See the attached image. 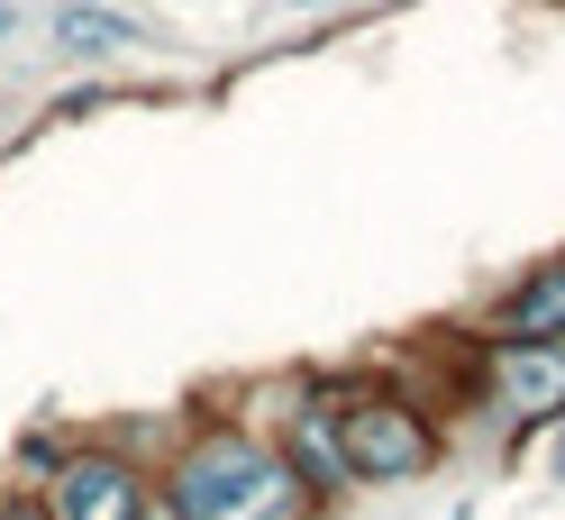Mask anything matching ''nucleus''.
Segmentation results:
<instances>
[{"label":"nucleus","mask_w":565,"mask_h":520,"mask_svg":"<svg viewBox=\"0 0 565 520\" xmlns=\"http://www.w3.org/2000/svg\"><path fill=\"white\" fill-rule=\"evenodd\" d=\"M173 520H292V466L246 429H210L164 484Z\"/></svg>","instance_id":"1"},{"label":"nucleus","mask_w":565,"mask_h":520,"mask_svg":"<svg viewBox=\"0 0 565 520\" xmlns=\"http://www.w3.org/2000/svg\"><path fill=\"white\" fill-rule=\"evenodd\" d=\"M338 466L356 484H411L438 466V429L411 402H356V411H338Z\"/></svg>","instance_id":"2"},{"label":"nucleus","mask_w":565,"mask_h":520,"mask_svg":"<svg viewBox=\"0 0 565 520\" xmlns=\"http://www.w3.org/2000/svg\"><path fill=\"white\" fill-rule=\"evenodd\" d=\"M46 511L55 520H147V475L128 457H64Z\"/></svg>","instance_id":"3"},{"label":"nucleus","mask_w":565,"mask_h":520,"mask_svg":"<svg viewBox=\"0 0 565 520\" xmlns=\"http://www.w3.org/2000/svg\"><path fill=\"white\" fill-rule=\"evenodd\" d=\"M502 338H511V347H547V338H565V265H539V274L511 293Z\"/></svg>","instance_id":"4"},{"label":"nucleus","mask_w":565,"mask_h":520,"mask_svg":"<svg viewBox=\"0 0 565 520\" xmlns=\"http://www.w3.org/2000/svg\"><path fill=\"white\" fill-rule=\"evenodd\" d=\"M55 46H74V55H119V46H147V28H137L128 10L74 0V10H55Z\"/></svg>","instance_id":"5"},{"label":"nucleus","mask_w":565,"mask_h":520,"mask_svg":"<svg viewBox=\"0 0 565 520\" xmlns=\"http://www.w3.org/2000/svg\"><path fill=\"white\" fill-rule=\"evenodd\" d=\"M511 402H556V365H547V347H511Z\"/></svg>","instance_id":"6"},{"label":"nucleus","mask_w":565,"mask_h":520,"mask_svg":"<svg viewBox=\"0 0 565 520\" xmlns=\"http://www.w3.org/2000/svg\"><path fill=\"white\" fill-rule=\"evenodd\" d=\"M0 520H55L46 502H28V494H10V502H0Z\"/></svg>","instance_id":"7"},{"label":"nucleus","mask_w":565,"mask_h":520,"mask_svg":"<svg viewBox=\"0 0 565 520\" xmlns=\"http://www.w3.org/2000/svg\"><path fill=\"white\" fill-rule=\"evenodd\" d=\"M10 19H19V10H10V0H0V38H10Z\"/></svg>","instance_id":"8"},{"label":"nucleus","mask_w":565,"mask_h":520,"mask_svg":"<svg viewBox=\"0 0 565 520\" xmlns=\"http://www.w3.org/2000/svg\"><path fill=\"white\" fill-rule=\"evenodd\" d=\"M556 466H565V457H556Z\"/></svg>","instance_id":"9"}]
</instances>
